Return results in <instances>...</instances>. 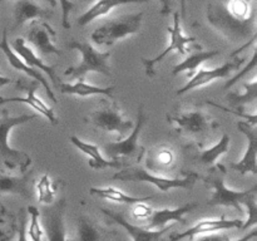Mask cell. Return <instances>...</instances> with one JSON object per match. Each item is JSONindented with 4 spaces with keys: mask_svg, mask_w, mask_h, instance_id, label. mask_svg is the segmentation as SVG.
<instances>
[{
    "mask_svg": "<svg viewBox=\"0 0 257 241\" xmlns=\"http://www.w3.org/2000/svg\"><path fill=\"white\" fill-rule=\"evenodd\" d=\"M207 22L218 34L231 43H243L240 50L248 48L256 42V10L250 17L241 19L235 17L222 2L210 3L207 7Z\"/></svg>",
    "mask_w": 257,
    "mask_h": 241,
    "instance_id": "6da1fadb",
    "label": "cell"
},
{
    "mask_svg": "<svg viewBox=\"0 0 257 241\" xmlns=\"http://www.w3.org/2000/svg\"><path fill=\"white\" fill-rule=\"evenodd\" d=\"M166 119L178 137L191 141L192 146H203L211 133L218 128V123L201 105L192 108L178 105L166 114Z\"/></svg>",
    "mask_w": 257,
    "mask_h": 241,
    "instance_id": "7a4b0ae2",
    "label": "cell"
},
{
    "mask_svg": "<svg viewBox=\"0 0 257 241\" xmlns=\"http://www.w3.org/2000/svg\"><path fill=\"white\" fill-rule=\"evenodd\" d=\"M227 175V168L222 163H216L210 168V173L206 177H202V182L208 188H212V196L208 200V206H226L233 207L238 212L242 213V206L247 207L251 202L256 201L257 186L248 190H231L226 186L225 178Z\"/></svg>",
    "mask_w": 257,
    "mask_h": 241,
    "instance_id": "3957f363",
    "label": "cell"
},
{
    "mask_svg": "<svg viewBox=\"0 0 257 241\" xmlns=\"http://www.w3.org/2000/svg\"><path fill=\"white\" fill-rule=\"evenodd\" d=\"M37 114H20L12 117L7 109L0 115V160L9 170H19L20 172L28 171L32 165V158L25 152L13 148L9 143V136L13 128L35 119Z\"/></svg>",
    "mask_w": 257,
    "mask_h": 241,
    "instance_id": "277c9868",
    "label": "cell"
},
{
    "mask_svg": "<svg viewBox=\"0 0 257 241\" xmlns=\"http://www.w3.org/2000/svg\"><path fill=\"white\" fill-rule=\"evenodd\" d=\"M68 49L78 50L82 55L79 64L65 69L64 74L73 79H84L88 73H99L103 75H112L109 65V52H99L90 43L84 40L72 39L67 44Z\"/></svg>",
    "mask_w": 257,
    "mask_h": 241,
    "instance_id": "5b68a950",
    "label": "cell"
},
{
    "mask_svg": "<svg viewBox=\"0 0 257 241\" xmlns=\"http://www.w3.org/2000/svg\"><path fill=\"white\" fill-rule=\"evenodd\" d=\"M113 180L123 181V182H147L157 187L161 192H168L172 188H185L191 190L201 178L198 173L191 172L182 178H170L165 176H158L157 173H151L141 166H128L119 172L113 175Z\"/></svg>",
    "mask_w": 257,
    "mask_h": 241,
    "instance_id": "8992f818",
    "label": "cell"
},
{
    "mask_svg": "<svg viewBox=\"0 0 257 241\" xmlns=\"http://www.w3.org/2000/svg\"><path fill=\"white\" fill-rule=\"evenodd\" d=\"M148 115L145 112V105L141 104L137 112V122L135 123L133 131L130 136L117 142H108L103 145V150L107 153L108 158L113 161H131V162H140L146 155V148L140 145V135L142 132L143 126L146 125Z\"/></svg>",
    "mask_w": 257,
    "mask_h": 241,
    "instance_id": "52a82bcc",
    "label": "cell"
},
{
    "mask_svg": "<svg viewBox=\"0 0 257 241\" xmlns=\"http://www.w3.org/2000/svg\"><path fill=\"white\" fill-rule=\"evenodd\" d=\"M85 122L107 133H115L122 140L135 127L133 120L128 119L115 100L100 99L99 107L85 117Z\"/></svg>",
    "mask_w": 257,
    "mask_h": 241,
    "instance_id": "ba28073f",
    "label": "cell"
},
{
    "mask_svg": "<svg viewBox=\"0 0 257 241\" xmlns=\"http://www.w3.org/2000/svg\"><path fill=\"white\" fill-rule=\"evenodd\" d=\"M142 22L143 13L123 15L104 23L92 33L90 38L98 45H112L118 40L137 34L142 27Z\"/></svg>",
    "mask_w": 257,
    "mask_h": 241,
    "instance_id": "9c48e42d",
    "label": "cell"
},
{
    "mask_svg": "<svg viewBox=\"0 0 257 241\" xmlns=\"http://www.w3.org/2000/svg\"><path fill=\"white\" fill-rule=\"evenodd\" d=\"M181 17L180 13H173V24L168 27V33H170V44L163 50L162 53L155 58L146 59L142 58V64L145 67L146 75L153 78L156 75V65L162 62L171 52H177L180 54H187L191 52V44H196L197 39L195 37H187L183 34L182 27H181Z\"/></svg>",
    "mask_w": 257,
    "mask_h": 241,
    "instance_id": "30bf717a",
    "label": "cell"
},
{
    "mask_svg": "<svg viewBox=\"0 0 257 241\" xmlns=\"http://www.w3.org/2000/svg\"><path fill=\"white\" fill-rule=\"evenodd\" d=\"M65 210H67V201L63 197L39 211L43 232L47 236L48 241H69L64 221Z\"/></svg>",
    "mask_w": 257,
    "mask_h": 241,
    "instance_id": "8fae6325",
    "label": "cell"
},
{
    "mask_svg": "<svg viewBox=\"0 0 257 241\" xmlns=\"http://www.w3.org/2000/svg\"><path fill=\"white\" fill-rule=\"evenodd\" d=\"M40 83L38 80L33 79H25V78H20L15 82V87L18 89H22L27 92L25 97H2L0 95V104H7V103H25V104L30 105L34 110H37L39 114L47 118L52 125H58V117L55 114L54 109L47 104L44 100L40 99L37 95V90L39 89Z\"/></svg>",
    "mask_w": 257,
    "mask_h": 241,
    "instance_id": "7c38bea8",
    "label": "cell"
},
{
    "mask_svg": "<svg viewBox=\"0 0 257 241\" xmlns=\"http://www.w3.org/2000/svg\"><path fill=\"white\" fill-rule=\"evenodd\" d=\"M245 62V58H236V59L231 60V62L225 63V64L216 67L213 69H206V68H201L200 70L195 73L191 77V79L183 85L182 88L177 90L176 94L182 95L185 93L190 92V90L197 89V88L203 87V85L210 84L211 82L216 79H227L231 77L235 70H237L241 67V64Z\"/></svg>",
    "mask_w": 257,
    "mask_h": 241,
    "instance_id": "4fadbf2b",
    "label": "cell"
},
{
    "mask_svg": "<svg viewBox=\"0 0 257 241\" xmlns=\"http://www.w3.org/2000/svg\"><path fill=\"white\" fill-rule=\"evenodd\" d=\"M243 225V221L240 218H233V220H228V218L223 217H216V218H205V220L198 221L197 223L192 226V227L187 228V231H183L180 233H173L171 235L168 241H182L186 237H190L192 240L193 237L200 235H205V233L216 232V231H223L230 230V228H241Z\"/></svg>",
    "mask_w": 257,
    "mask_h": 241,
    "instance_id": "5bb4252c",
    "label": "cell"
},
{
    "mask_svg": "<svg viewBox=\"0 0 257 241\" xmlns=\"http://www.w3.org/2000/svg\"><path fill=\"white\" fill-rule=\"evenodd\" d=\"M237 128L242 135L246 136L247 138V148L245 151V155L242 156L238 162L231 163L230 167L233 171H237L241 175H247V173H252L257 175V131L256 126L251 125L248 122H243V120H238Z\"/></svg>",
    "mask_w": 257,
    "mask_h": 241,
    "instance_id": "9a60e30c",
    "label": "cell"
},
{
    "mask_svg": "<svg viewBox=\"0 0 257 241\" xmlns=\"http://www.w3.org/2000/svg\"><path fill=\"white\" fill-rule=\"evenodd\" d=\"M55 37H57V33L47 22L38 20V22H33L27 40L34 47L39 55H60L62 52L53 42V38Z\"/></svg>",
    "mask_w": 257,
    "mask_h": 241,
    "instance_id": "2e32d148",
    "label": "cell"
},
{
    "mask_svg": "<svg viewBox=\"0 0 257 241\" xmlns=\"http://www.w3.org/2000/svg\"><path fill=\"white\" fill-rule=\"evenodd\" d=\"M102 212L104 213L107 217H109L113 222L118 223L120 227L125 230V232L131 236L132 241H162V236L165 235L166 231L170 230L172 226H166L163 228H156V230H151V228L145 227V226H138L135 223L130 222L122 213L117 212V211L109 210V208H100Z\"/></svg>",
    "mask_w": 257,
    "mask_h": 241,
    "instance_id": "e0dca14e",
    "label": "cell"
},
{
    "mask_svg": "<svg viewBox=\"0 0 257 241\" xmlns=\"http://www.w3.org/2000/svg\"><path fill=\"white\" fill-rule=\"evenodd\" d=\"M0 50L4 53V55L7 57V60L9 62V64L12 65L13 68H14V69L22 70V72H24L25 74L29 75L30 78L38 80V82H39L40 84H42L43 87L45 88L48 97H49L50 99L53 100V102L57 103V97H55L54 92H53L52 88H50V85H49V83H48L47 78H45L44 75H43L42 73H40L38 69H34V68H32V67H29V65L25 64V63L23 62L22 58H20L19 55H18L17 53H15L14 50L12 49V47H10V43L8 42L7 29L3 30L2 40H0Z\"/></svg>",
    "mask_w": 257,
    "mask_h": 241,
    "instance_id": "ac0fdd59",
    "label": "cell"
},
{
    "mask_svg": "<svg viewBox=\"0 0 257 241\" xmlns=\"http://www.w3.org/2000/svg\"><path fill=\"white\" fill-rule=\"evenodd\" d=\"M196 207H198L197 202H188L175 208L153 210L152 215L147 220L145 227L156 230V228H163L166 226H170V223L172 222H180L181 225H186L187 221L185 220V215L192 212Z\"/></svg>",
    "mask_w": 257,
    "mask_h": 241,
    "instance_id": "d6986e66",
    "label": "cell"
},
{
    "mask_svg": "<svg viewBox=\"0 0 257 241\" xmlns=\"http://www.w3.org/2000/svg\"><path fill=\"white\" fill-rule=\"evenodd\" d=\"M10 47H12V49L22 58L23 62H24L25 64L34 68V69L43 70L44 73H47L48 77L50 78V80H52L55 85H59L62 79H60V77L58 75L55 67L48 65L47 63L43 62L42 58H39V55H38L32 48L28 47L27 43H25V40L23 39V38H17V39L10 44Z\"/></svg>",
    "mask_w": 257,
    "mask_h": 241,
    "instance_id": "ffe728a7",
    "label": "cell"
},
{
    "mask_svg": "<svg viewBox=\"0 0 257 241\" xmlns=\"http://www.w3.org/2000/svg\"><path fill=\"white\" fill-rule=\"evenodd\" d=\"M33 171H25L22 176L7 175L0 172V193L3 195H18L25 200L33 198L32 188Z\"/></svg>",
    "mask_w": 257,
    "mask_h": 241,
    "instance_id": "44dd1931",
    "label": "cell"
},
{
    "mask_svg": "<svg viewBox=\"0 0 257 241\" xmlns=\"http://www.w3.org/2000/svg\"><path fill=\"white\" fill-rule=\"evenodd\" d=\"M52 10L40 7L33 0H17L14 4V28H19L25 23L37 20H49L52 18Z\"/></svg>",
    "mask_w": 257,
    "mask_h": 241,
    "instance_id": "7402d4cb",
    "label": "cell"
},
{
    "mask_svg": "<svg viewBox=\"0 0 257 241\" xmlns=\"http://www.w3.org/2000/svg\"><path fill=\"white\" fill-rule=\"evenodd\" d=\"M72 145H74L75 147L79 151H82L84 155L89 156V161H88V165L93 170H105V168H120L122 163L119 161H113L109 158H105L104 156L100 153L99 147L94 143L87 142V141H83L80 138H78L77 136H72L69 138Z\"/></svg>",
    "mask_w": 257,
    "mask_h": 241,
    "instance_id": "603a6c76",
    "label": "cell"
},
{
    "mask_svg": "<svg viewBox=\"0 0 257 241\" xmlns=\"http://www.w3.org/2000/svg\"><path fill=\"white\" fill-rule=\"evenodd\" d=\"M150 0H97L88 10H85L82 15L77 19L78 27H85L99 18L105 17L109 14L113 8L120 7V5L128 4H142L148 3Z\"/></svg>",
    "mask_w": 257,
    "mask_h": 241,
    "instance_id": "cb8c5ba5",
    "label": "cell"
},
{
    "mask_svg": "<svg viewBox=\"0 0 257 241\" xmlns=\"http://www.w3.org/2000/svg\"><path fill=\"white\" fill-rule=\"evenodd\" d=\"M230 136L227 133H223L221 140L216 145H213L212 147L202 148L201 146H192L196 150L193 161H196L198 165L203 166V167L212 168L217 163L218 158L225 155V153H227L228 148H230Z\"/></svg>",
    "mask_w": 257,
    "mask_h": 241,
    "instance_id": "d4e9b609",
    "label": "cell"
},
{
    "mask_svg": "<svg viewBox=\"0 0 257 241\" xmlns=\"http://www.w3.org/2000/svg\"><path fill=\"white\" fill-rule=\"evenodd\" d=\"M59 89L63 94L75 95V97H90V95H105L108 98H114L115 85L109 87H97L79 79L75 83H59Z\"/></svg>",
    "mask_w": 257,
    "mask_h": 241,
    "instance_id": "484cf974",
    "label": "cell"
},
{
    "mask_svg": "<svg viewBox=\"0 0 257 241\" xmlns=\"http://www.w3.org/2000/svg\"><path fill=\"white\" fill-rule=\"evenodd\" d=\"M77 241H109V232L88 216H80L75 230Z\"/></svg>",
    "mask_w": 257,
    "mask_h": 241,
    "instance_id": "4316f807",
    "label": "cell"
},
{
    "mask_svg": "<svg viewBox=\"0 0 257 241\" xmlns=\"http://www.w3.org/2000/svg\"><path fill=\"white\" fill-rule=\"evenodd\" d=\"M146 156V167L153 172H162L170 170L175 162V152L171 147L165 145L157 146L147 152Z\"/></svg>",
    "mask_w": 257,
    "mask_h": 241,
    "instance_id": "83f0119b",
    "label": "cell"
},
{
    "mask_svg": "<svg viewBox=\"0 0 257 241\" xmlns=\"http://www.w3.org/2000/svg\"><path fill=\"white\" fill-rule=\"evenodd\" d=\"M89 193L98 198L112 201V202L123 203V205H135V203L145 202V201L153 198V196L135 197V196L127 195V193H124L123 191H120L119 188L112 187V186H107V187H90Z\"/></svg>",
    "mask_w": 257,
    "mask_h": 241,
    "instance_id": "f1b7e54d",
    "label": "cell"
},
{
    "mask_svg": "<svg viewBox=\"0 0 257 241\" xmlns=\"http://www.w3.org/2000/svg\"><path fill=\"white\" fill-rule=\"evenodd\" d=\"M218 54H220V50H206V52L198 50V52L188 55V57L186 58L185 60H182L181 63L176 64L175 67L172 68V75H177L180 74V73L186 72L190 77H192L203 63L212 59V58L217 57Z\"/></svg>",
    "mask_w": 257,
    "mask_h": 241,
    "instance_id": "f546056e",
    "label": "cell"
},
{
    "mask_svg": "<svg viewBox=\"0 0 257 241\" xmlns=\"http://www.w3.org/2000/svg\"><path fill=\"white\" fill-rule=\"evenodd\" d=\"M60 183V181L54 182L52 178L49 177V175H43L42 177L38 180L37 185H35V190H37V197L39 203L42 205L48 206L52 205L55 201L58 192V185Z\"/></svg>",
    "mask_w": 257,
    "mask_h": 241,
    "instance_id": "4dcf8cb0",
    "label": "cell"
},
{
    "mask_svg": "<svg viewBox=\"0 0 257 241\" xmlns=\"http://www.w3.org/2000/svg\"><path fill=\"white\" fill-rule=\"evenodd\" d=\"M243 92L241 94L237 93H228L226 95V99L230 102L231 105L236 107L237 109H243V105L248 103L256 102L257 99V82L252 79L243 84Z\"/></svg>",
    "mask_w": 257,
    "mask_h": 241,
    "instance_id": "1f68e13d",
    "label": "cell"
},
{
    "mask_svg": "<svg viewBox=\"0 0 257 241\" xmlns=\"http://www.w3.org/2000/svg\"><path fill=\"white\" fill-rule=\"evenodd\" d=\"M18 231V216L0 203V241H10Z\"/></svg>",
    "mask_w": 257,
    "mask_h": 241,
    "instance_id": "d6a6232c",
    "label": "cell"
},
{
    "mask_svg": "<svg viewBox=\"0 0 257 241\" xmlns=\"http://www.w3.org/2000/svg\"><path fill=\"white\" fill-rule=\"evenodd\" d=\"M28 216H29V225H28V237L30 241H42L43 235V227L40 223L39 217V210L35 206H28L27 207Z\"/></svg>",
    "mask_w": 257,
    "mask_h": 241,
    "instance_id": "836d02e7",
    "label": "cell"
},
{
    "mask_svg": "<svg viewBox=\"0 0 257 241\" xmlns=\"http://www.w3.org/2000/svg\"><path fill=\"white\" fill-rule=\"evenodd\" d=\"M227 7L235 17L241 18V19L250 17L251 13L255 10L251 7V3L245 2V0H230V3H227Z\"/></svg>",
    "mask_w": 257,
    "mask_h": 241,
    "instance_id": "e575fe53",
    "label": "cell"
},
{
    "mask_svg": "<svg viewBox=\"0 0 257 241\" xmlns=\"http://www.w3.org/2000/svg\"><path fill=\"white\" fill-rule=\"evenodd\" d=\"M256 50L257 49H256V47H255V49H253V52H252V55H251L250 62L247 63V65H246V67L243 68V69L241 70L240 73H237V74L233 75V77L228 78V80L225 83V85H223V88H225V89H228V88H231V87H232V85H235L236 83H237L238 80L241 79V78H243V77H245V75H247L250 72L255 70L256 63H257V52H256Z\"/></svg>",
    "mask_w": 257,
    "mask_h": 241,
    "instance_id": "d590c367",
    "label": "cell"
},
{
    "mask_svg": "<svg viewBox=\"0 0 257 241\" xmlns=\"http://www.w3.org/2000/svg\"><path fill=\"white\" fill-rule=\"evenodd\" d=\"M60 4V9H62V25L64 29H70V22L69 17L70 13L77 8V4L72 0H58Z\"/></svg>",
    "mask_w": 257,
    "mask_h": 241,
    "instance_id": "8d00e7d4",
    "label": "cell"
},
{
    "mask_svg": "<svg viewBox=\"0 0 257 241\" xmlns=\"http://www.w3.org/2000/svg\"><path fill=\"white\" fill-rule=\"evenodd\" d=\"M27 220H28V212L27 208H22L18 215V237L17 241H30L27 233Z\"/></svg>",
    "mask_w": 257,
    "mask_h": 241,
    "instance_id": "74e56055",
    "label": "cell"
},
{
    "mask_svg": "<svg viewBox=\"0 0 257 241\" xmlns=\"http://www.w3.org/2000/svg\"><path fill=\"white\" fill-rule=\"evenodd\" d=\"M206 103H207V104H211V105H213V107H216V108H220V109L225 110V112L232 113V114H235V115H238V117H240V118H245V119H247V120H246V122L251 123V125H253V126H256V123H257V117H256V113H252V114H248V113H247V112H245V110H243V109L230 110V109H227V108H226V107H223V105H221V104H217V103L212 102V100H210V99H208V100H206Z\"/></svg>",
    "mask_w": 257,
    "mask_h": 241,
    "instance_id": "f35d334b",
    "label": "cell"
},
{
    "mask_svg": "<svg viewBox=\"0 0 257 241\" xmlns=\"http://www.w3.org/2000/svg\"><path fill=\"white\" fill-rule=\"evenodd\" d=\"M153 208L151 206L146 205L145 202H138L135 203V207H133L132 213L136 218L138 220H148L150 216L152 215Z\"/></svg>",
    "mask_w": 257,
    "mask_h": 241,
    "instance_id": "ab89813d",
    "label": "cell"
},
{
    "mask_svg": "<svg viewBox=\"0 0 257 241\" xmlns=\"http://www.w3.org/2000/svg\"><path fill=\"white\" fill-rule=\"evenodd\" d=\"M196 240L192 241H230L227 235L225 233H215V232H211V233H205V235H200V236H196Z\"/></svg>",
    "mask_w": 257,
    "mask_h": 241,
    "instance_id": "60d3db41",
    "label": "cell"
},
{
    "mask_svg": "<svg viewBox=\"0 0 257 241\" xmlns=\"http://www.w3.org/2000/svg\"><path fill=\"white\" fill-rule=\"evenodd\" d=\"M161 15H168L171 13V0H160Z\"/></svg>",
    "mask_w": 257,
    "mask_h": 241,
    "instance_id": "b9f144b4",
    "label": "cell"
},
{
    "mask_svg": "<svg viewBox=\"0 0 257 241\" xmlns=\"http://www.w3.org/2000/svg\"><path fill=\"white\" fill-rule=\"evenodd\" d=\"M256 235H257V231H256V228L253 227L250 232H247L246 235H243L242 237L237 238V240H233V241H251L252 238L256 237Z\"/></svg>",
    "mask_w": 257,
    "mask_h": 241,
    "instance_id": "7bdbcfd3",
    "label": "cell"
},
{
    "mask_svg": "<svg viewBox=\"0 0 257 241\" xmlns=\"http://www.w3.org/2000/svg\"><path fill=\"white\" fill-rule=\"evenodd\" d=\"M181 4V20L187 19V0H180Z\"/></svg>",
    "mask_w": 257,
    "mask_h": 241,
    "instance_id": "ee69618b",
    "label": "cell"
},
{
    "mask_svg": "<svg viewBox=\"0 0 257 241\" xmlns=\"http://www.w3.org/2000/svg\"><path fill=\"white\" fill-rule=\"evenodd\" d=\"M10 83H13V80L10 79V78L4 77V75L0 74V87H4V85L10 84Z\"/></svg>",
    "mask_w": 257,
    "mask_h": 241,
    "instance_id": "f6af8a7d",
    "label": "cell"
},
{
    "mask_svg": "<svg viewBox=\"0 0 257 241\" xmlns=\"http://www.w3.org/2000/svg\"><path fill=\"white\" fill-rule=\"evenodd\" d=\"M3 2H4V0H0V3ZM48 2H49V4L52 5V7H55V5H57V0H48Z\"/></svg>",
    "mask_w": 257,
    "mask_h": 241,
    "instance_id": "bcb514c9",
    "label": "cell"
},
{
    "mask_svg": "<svg viewBox=\"0 0 257 241\" xmlns=\"http://www.w3.org/2000/svg\"><path fill=\"white\" fill-rule=\"evenodd\" d=\"M245 2H247V3H251V0H245Z\"/></svg>",
    "mask_w": 257,
    "mask_h": 241,
    "instance_id": "7dc6e473",
    "label": "cell"
},
{
    "mask_svg": "<svg viewBox=\"0 0 257 241\" xmlns=\"http://www.w3.org/2000/svg\"><path fill=\"white\" fill-rule=\"evenodd\" d=\"M0 74H2V70H0Z\"/></svg>",
    "mask_w": 257,
    "mask_h": 241,
    "instance_id": "c3c4849f",
    "label": "cell"
}]
</instances>
